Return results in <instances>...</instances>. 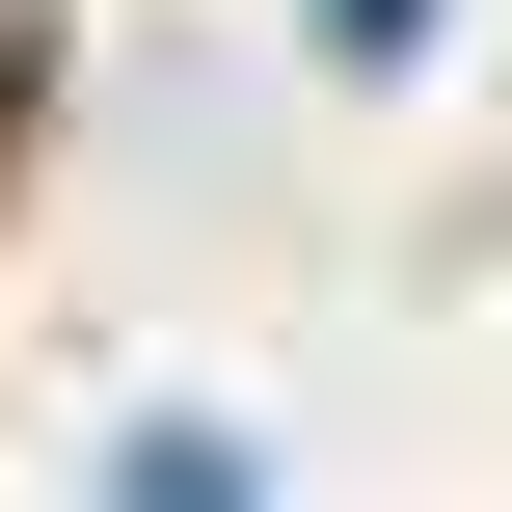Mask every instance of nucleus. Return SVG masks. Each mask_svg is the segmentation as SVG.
I'll return each mask as SVG.
<instances>
[{
    "mask_svg": "<svg viewBox=\"0 0 512 512\" xmlns=\"http://www.w3.org/2000/svg\"><path fill=\"white\" fill-rule=\"evenodd\" d=\"M108 512H270V459L216 405H162V432H108Z\"/></svg>",
    "mask_w": 512,
    "mask_h": 512,
    "instance_id": "nucleus-1",
    "label": "nucleus"
},
{
    "mask_svg": "<svg viewBox=\"0 0 512 512\" xmlns=\"http://www.w3.org/2000/svg\"><path fill=\"white\" fill-rule=\"evenodd\" d=\"M432 27H459V0H324V54H351V81H378V54H432Z\"/></svg>",
    "mask_w": 512,
    "mask_h": 512,
    "instance_id": "nucleus-2",
    "label": "nucleus"
}]
</instances>
